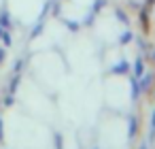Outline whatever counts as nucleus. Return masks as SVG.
Returning a JSON list of instances; mask_svg holds the SVG:
<instances>
[{
    "label": "nucleus",
    "instance_id": "f257e3e1",
    "mask_svg": "<svg viewBox=\"0 0 155 149\" xmlns=\"http://www.w3.org/2000/svg\"><path fill=\"white\" fill-rule=\"evenodd\" d=\"M2 58H5V51H0V62H2Z\"/></svg>",
    "mask_w": 155,
    "mask_h": 149
}]
</instances>
